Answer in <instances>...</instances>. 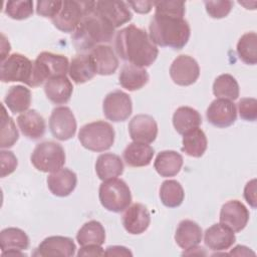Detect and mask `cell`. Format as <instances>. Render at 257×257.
<instances>
[{"mask_svg": "<svg viewBox=\"0 0 257 257\" xmlns=\"http://www.w3.org/2000/svg\"><path fill=\"white\" fill-rule=\"evenodd\" d=\"M114 48L121 59L144 68L152 65L159 54L156 44L146 30L134 24L116 32Z\"/></svg>", "mask_w": 257, "mask_h": 257, "instance_id": "cell-1", "label": "cell"}, {"mask_svg": "<svg viewBox=\"0 0 257 257\" xmlns=\"http://www.w3.org/2000/svg\"><path fill=\"white\" fill-rule=\"evenodd\" d=\"M151 40L162 47L182 49L189 41L191 29L184 17L155 13L150 25Z\"/></svg>", "mask_w": 257, "mask_h": 257, "instance_id": "cell-2", "label": "cell"}, {"mask_svg": "<svg viewBox=\"0 0 257 257\" xmlns=\"http://www.w3.org/2000/svg\"><path fill=\"white\" fill-rule=\"evenodd\" d=\"M114 34V27L97 15L93 9L88 12L73 31L71 40L79 51L91 50L100 43L109 42Z\"/></svg>", "mask_w": 257, "mask_h": 257, "instance_id": "cell-3", "label": "cell"}, {"mask_svg": "<svg viewBox=\"0 0 257 257\" xmlns=\"http://www.w3.org/2000/svg\"><path fill=\"white\" fill-rule=\"evenodd\" d=\"M68 69L69 62L66 56L43 51L33 62V72L29 86L36 87L53 77L66 75Z\"/></svg>", "mask_w": 257, "mask_h": 257, "instance_id": "cell-4", "label": "cell"}, {"mask_svg": "<svg viewBox=\"0 0 257 257\" xmlns=\"http://www.w3.org/2000/svg\"><path fill=\"white\" fill-rule=\"evenodd\" d=\"M78 140L87 150L104 152L109 150L114 142V130L104 120H96L84 124L79 133Z\"/></svg>", "mask_w": 257, "mask_h": 257, "instance_id": "cell-5", "label": "cell"}, {"mask_svg": "<svg viewBox=\"0 0 257 257\" xmlns=\"http://www.w3.org/2000/svg\"><path fill=\"white\" fill-rule=\"evenodd\" d=\"M98 197L102 207L114 213L124 211L132 203V194L128 186L124 181L116 178L101 183Z\"/></svg>", "mask_w": 257, "mask_h": 257, "instance_id": "cell-6", "label": "cell"}, {"mask_svg": "<svg viewBox=\"0 0 257 257\" xmlns=\"http://www.w3.org/2000/svg\"><path fill=\"white\" fill-rule=\"evenodd\" d=\"M94 1H62V6L55 17L53 25L62 32H73L79 25L82 18L93 9Z\"/></svg>", "mask_w": 257, "mask_h": 257, "instance_id": "cell-7", "label": "cell"}, {"mask_svg": "<svg viewBox=\"0 0 257 257\" xmlns=\"http://www.w3.org/2000/svg\"><path fill=\"white\" fill-rule=\"evenodd\" d=\"M30 160L38 171L53 173L63 167L65 153L61 145L55 142H43L35 147Z\"/></svg>", "mask_w": 257, "mask_h": 257, "instance_id": "cell-8", "label": "cell"}, {"mask_svg": "<svg viewBox=\"0 0 257 257\" xmlns=\"http://www.w3.org/2000/svg\"><path fill=\"white\" fill-rule=\"evenodd\" d=\"M33 72V62L20 53L9 55L1 63L0 77L3 82H24L30 85Z\"/></svg>", "mask_w": 257, "mask_h": 257, "instance_id": "cell-9", "label": "cell"}, {"mask_svg": "<svg viewBox=\"0 0 257 257\" xmlns=\"http://www.w3.org/2000/svg\"><path fill=\"white\" fill-rule=\"evenodd\" d=\"M103 114L111 121H123L133 111V102L130 95L121 90H113L106 94L102 104Z\"/></svg>", "mask_w": 257, "mask_h": 257, "instance_id": "cell-10", "label": "cell"}, {"mask_svg": "<svg viewBox=\"0 0 257 257\" xmlns=\"http://www.w3.org/2000/svg\"><path fill=\"white\" fill-rule=\"evenodd\" d=\"M76 119L67 106L55 107L49 117V128L52 136L59 141H67L76 133Z\"/></svg>", "mask_w": 257, "mask_h": 257, "instance_id": "cell-11", "label": "cell"}, {"mask_svg": "<svg viewBox=\"0 0 257 257\" xmlns=\"http://www.w3.org/2000/svg\"><path fill=\"white\" fill-rule=\"evenodd\" d=\"M93 11L114 28L132 20L133 14L123 1H94Z\"/></svg>", "mask_w": 257, "mask_h": 257, "instance_id": "cell-12", "label": "cell"}, {"mask_svg": "<svg viewBox=\"0 0 257 257\" xmlns=\"http://www.w3.org/2000/svg\"><path fill=\"white\" fill-rule=\"evenodd\" d=\"M200 75V67L195 58L189 55H179L171 64L170 76L181 86H188L196 82Z\"/></svg>", "mask_w": 257, "mask_h": 257, "instance_id": "cell-13", "label": "cell"}, {"mask_svg": "<svg viewBox=\"0 0 257 257\" xmlns=\"http://www.w3.org/2000/svg\"><path fill=\"white\" fill-rule=\"evenodd\" d=\"M208 121L217 127H228L237 118L236 105L232 100L216 98L211 102L206 111Z\"/></svg>", "mask_w": 257, "mask_h": 257, "instance_id": "cell-14", "label": "cell"}, {"mask_svg": "<svg viewBox=\"0 0 257 257\" xmlns=\"http://www.w3.org/2000/svg\"><path fill=\"white\" fill-rule=\"evenodd\" d=\"M249 221V211L238 201L231 200L225 203L220 211V223L230 228L234 233L241 232Z\"/></svg>", "mask_w": 257, "mask_h": 257, "instance_id": "cell-15", "label": "cell"}, {"mask_svg": "<svg viewBox=\"0 0 257 257\" xmlns=\"http://www.w3.org/2000/svg\"><path fill=\"white\" fill-rule=\"evenodd\" d=\"M76 246L73 240L64 236H50L45 238L33 252V256H64L70 257L75 254Z\"/></svg>", "mask_w": 257, "mask_h": 257, "instance_id": "cell-16", "label": "cell"}, {"mask_svg": "<svg viewBox=\"0 0 257 257\" xmlns=\"http://www.w3.org/2000/svg\"><path fill=\"white\" fill-rule=\"evenodd\" d=\"M121 220L126 232L133 235H139L149 228L151 215L145 205L135 203L125 209Z\"/></svg>", "mask_w": 257, "mask_h": 257, "instance_id": "cell-17", "label": "cell"}, {"mask_svg": "<svg viewBox=\"0 0 257 257\" xmlns=\"http://www.w3.org/2000/svg\"><path fill=\"white\" fill-rule=\"evenodd\" d=\"M128 133L134 142L151 144L158 135V124L149 114H137L128 123Z\"/></svg>", "mask_w": 257, "mask_h": 257, "instance_id": "cell-18", "label": "cell"}, {"mask_svg": "<svg viewBox=\"0 0 257 257\" xmlns=\"http://www.w3.org/2000/svg\"><path fill=\"white\" fill-rule=\"evenodd\" d=\"M236 241L234 232L227 226L219 223L209 227L204 235L205 245L214 251L229 249Z\"/></svg>", "mask_w": 257, "mask_h": 257, "instance_id": "cell-19", "label": "cell"}, {"mask_svg": "<svg viewBox=\"0 0 257 257\" xmlns=\"http://www.w3.org/2000/svg\"><path fill=\"white\" fill-rule=\"evenodd\" d=\"M77 184V177L74 172L67 168H61L51 173L47 178V186L50 192L57 197L70 195Z\"/></svg>", "mask_w": 257, "mask_h": 257, "instance_id": "cell-20", "label": "cell"}, {"mask_svg": "<svg viewBox=\"0 0 257 257\" xmlns=\"http://www.w3.org/2000/svg\"><path fill=\"white\" fill-rule=\"evenodd\" d=\"M89 55L97 74L110 75L116 71L118 67V59L109 45H97L90 50Z\"/></svg>", "mask_w": 257, "mask_h": 257, "instance_id": "cell-21", "label": "cell"}, {"mask_svg": "<svg viewBox=\"0 0 257 257\" xmlns=\"http://www.w3.org/2000/svg\"><path fill=\"white\" fill-rule=\"evenodd\" d=\"M17 123L21 133L30 140H39L45 134V120L35 109H29L19 114Z\"/></svg>", "mask_w": 257, "mask_h": 257, "instance_id": "cell-22", "label": "cell"}, {"mask_svg": "<svg viewBox=\"0 0 257 257\" xmlns=\"http://www.w3.org/2000/svg\"><path fill=\"white\" fill-rule=\"evenodd\" d=\"M44 91L47 98L53 103L64 104L70 99L73 86L66 75H62L47 80L44 84Z\"/></svg>", "mask_w": 257, "mask_h": 257, "instance_id": "cell-23", "label": "cell"}, {"mask_svg": "<svg viewBox=\"0 0 257 257\" xmlns=\"http://www.w3.org/2000/svg\"><path fill=\"white\" fill-rule=\"evenodd\" d=\"M202 228L198 223L192 220L181 221L175 233L176 243L185 250L198 246V244L202 241Z\"/></svg>", "mask_w": 257, "mask_h": 257, "instance_id": "cell-24", "label": "cell"}, {"mask_svg": "<svg viewBox=\"0 0 257 257\" xmlns=\"http://www.w3.org/2000/svg\"><path fill=\"white\" fill-rule=\"evenodd\" d=\"M154 154L155 151L150 145L133 142L126 146L122 153V157L127 166L138 168L150 165Z\"/></svg>", "mask_w": 257, "mask_h": 257, "instance_id": "cell-25", "label": "cell"}, {"mask_svg": "<svg viewBox=\"0 0 257 257\" xmlns=\"http://www.w3.org/2000/svg\"><path fill=\"white\" fill-rule=\"evenodd\" d=\"M119 84L130 90H138L144 87L149 81V73L144 67L136 66L134 64H124L118 75Z\"/></svg>", "mask_w": 257, "mask_h": 257, "instance_id": "cell-26", "label": "cell"}, {"mask_svg": "<svg viewBox=\"0 0 257 257\" xmlns=\"http://www.w3.org/2000/svg\"><path fill=\"white\" fill-rule=\"evenodd\" d=\"M95 172L101 181L114 179L123 172V163L119 156L112 153H104L98 156L95 163Z\"/></svg>", "mask_w": 257, "mask_h": 257, "instance_id": "cell-27", "label": "cell"}, {"mask_svg": "<svg viewBox=\"0 0 257 257\" xmlns=\"http://www.w3.org/2000/svg\"><path fill=\"white\" fill-rule=\"evenodd\" d=\"M69 77L76 83H84L96 74L92 59L89 54H77L69 64Z\"/></svg>", "mask_w": 257, "mask_h": 257, "instance_id": "cell-28", "label": "cell"}, {"mask_svg": "<svg viewBox=\"0 0 257 257\" xmlns=\"http://www.w3.org/2000/svg\"><path fill=\"white\" fill-rule=\"evenodd\" d=\"M183 157L175 151H163L158 154L154 168L162 177H174L182 169Z\"/></svg>", "mask_w": 257, "mask_h": 257, "instance_id": "cell-29", "label": "cell"}, {"mask_svg": "<svg viewBox=\"0 0 257 257\" xmlns=\"http://www.w3.org/2000/svg\"><path fill=\"white\" fill-rule=\"evenodd\" d=\"M201 123V114L193 107L180 106L174 112L173 124L180 135H184L192 128L199 127Z\"/></svg>", "mask_w": 257, "mask_h": 257, "instance_id": "cell-30", "label": "cell"}, {"mask_svg": "<svg viewBox=\"0 0 257 257\" xmlns=\"http://www.w3.org/2000/svg\"><path fill=\"white\" fill-rule=\"evenodd\" d=\"M207 137L199 127L192 128L183 135L182 151L190 157H202L207 150Z\"/></svg>", "mask_w": 257, "mask_h": 257, "instance_id": "cell-31", "label": "cell"}, {"mask_svg": "<svg viewBox=\"0 0 257 257\" xmlns=\"http://www.w3.org/2000/svg\"><path fill=\"white\" fill-rule=\"evenodd\" d=\"M4 102L13 113L26 111L31 103V91L23 85H14L7 91Z\"/></svg>", "mask_w": 257, "mask_h": 257, "instance_id": "cell-32", "label": "cell"}, {"mask_svg": "<svg viewBox=\"0 0 257 257\" xmlns=\"http://www.w3.org/2000/svg\"><path fill=\"white\" fill-rule=\"evenodd\" d=\"M76 240L80 246L99 245L105 240V231L100 222L91 220L82 225L76 234Z\"/></svg>", "mask_w": 257, "mask_h": 257, "instance_id": "cell-33", "label": "cell"}, {"mask_svg": "<svg viewBox=\"0 0 257 257\" xmlns=\"http://www.w3.org/2000/svg\"><path fill=\"white\" fill-rule=\"evenodd\" d=\"M1 251L9 250H26L29 246V238L27 234L19 228H6L0 233Z\"/></svg>", "mask_w": 257, "mask_h": 257, "instance_id": "cell-34", "label": "cell"}, {"mask_svg": "<svg viewBox=\"0 0 257 257\" xmlns=\"http://www.w3.org/2000/svg\"><path fill=\"white\" fill-rule=\"evenodd\" d=\"M184 197V189L178 181L167 180L162 183L160 188V199L166 207H179L183 203Z\"/></svg>", "mask_w": 257, "mask_h": 257, "instance_id": "cell-35", "label": "cell"}, {"mask_svg": "<svg viewBox=\"0 0 257 257\" xmlns=\"http://www.w3.org/2000/svg\"><path fill=\"white\" fill-rule=\"evenodd\" d=\"M213 93L218 98L235 100L239 96V84L231 74H221L213 83Z\"/></svg>", "mask_w": 257, "mask_h": 257, "instance_id": "cell-36", "label": "cell"}, {"mask_svg": "<svg viewBox=\"0 0 257 257\" xmlns=\"http://www.w3.org/2000/svg\"><path fill=\"white\" fill-rule=\"evenodd\" d=\"M237 53L239 58L246 64L257 63V35L255 32L243 34L237 43Z\"/></svg>", "mask_w": 257, "mask_h": 257, "instance_id": "cell-37", "label": "cell"}, {"mask_svg": "<svg viewBox=\"0 0 257 257\" xmlns=\"http://www.w3.org/2000/svg\"><path fill=\"white\" fill-rule=\"evenodd\" d=\"M1 140L0 147L10 148L12 147L19 138L18 131L16 128L15 122L11 116H9L6 112V108L2 105V116H1Z\"/></svg>", "mask_w": 257, "mask_h": 257, "instance_id": "cell-38", "label": "cell"}, {"mask_svg": "<svg viewBox=\"0 0 257 257\" xmlns=\"http://www.w3.org/2000/svg\"><path fill=\"white\" fill-rule=\"evenodd\" d=\"M5 13L12 19L23 20L33 14V2L27 1H8L5 6Z\"/></svg>", "mask_w": 257, "mask_h": 257, "instance_id": "cell-39", "label": "cell"}, {"mask_svg": "<svg viewBox=\"0 0 257 257\" xmlns=\"http://www.w3.org/2000/svg\"><path fill=\"white\" fill-rule=\"evenodd\" d=\"M155 13L170 14L184 17L185 2L183 1H156L154 2Z\"/></svg>", "mask_w": 257, "mask_h": 257, "instance_id": "cell-40", "label": "cell"}, {"mask_svg": "<svg viewBox=\"0 0 257 257\" xmlns=\"http://www.w3.org/2000/svg\"><path fill=\"white\" fill-rule=\"evenodd\" d=\"M238 112L242 119L255 121L257 118V100L253 97L241 98L238 103Z\"/></svg>", "mask_w": 257, "mask_h": 257, "instance_id": "cell-41", "label": "cell"}, {"mask_svg": "<svg viewBox=\"0 0 257 257\" xmlns=\"http://www.w3.org/2000/svg\"><path fill=\"white\" fill-rule=\"evenodd\" d=\"M204 4L207 13L216 19L226 17L233 7L232 1H205Z\"/></svg>", "mask_w": 257, "mask_h": 257, "instance_id": "cell-42", "label": "cell"}, {"mask_svg": "<svg viewBox=\"0 0 257 257\" xmlns=\"http://www.w3.org/2000/svg\"><path fill=\"white\" fill-rule=\"evenodd\" d=\"M62 1H37L36 12L43 17L53 18L61 9Z\"/></svg>", "mask_w": 257, "mask_h": 257, "instance_id": "cell-43", "label": "cell"}, {"mask_svg": "<svg viewBox=\"0 0 257 257\" xmlns=\"http://www.w3.org/2000/svg\"><path fill=\"white\" fill-rule=\"evenodd\" d=\"M0 158H1V177L4 178L15 171L17 167V158L11 151H1Z\"/></svg>", "mask_w": 257, "mask_h": 257, "instance_id": "cell-44", "label": "cell"}, {"mask_svg": "<svg viewBox=\"0 0 257 257\" xmlns=\"http://www.w3.org/2000/svg\"><path fill=\"white\" fill-rule=\"evenodd\" d=\"M244 198L249 203L250 206L253 208H256V180L253 179L250 182H248L244 189Z\"/></svg>", "mask_w": 257, "mask_h": 257, "instance_id": "cell-45", "label": "cell"}, {"mask_svg": "<svg viewBox=\"0 0 257 257\" xmlns=\"http://www.w3.org/2000/svg\"><path fill=\"white\" fill-rule=\"evenodd\" d=\"M102 255H104V251L99 245L81 246V248L77 253V256H102Z\"/></svg>", "mask_w": 257, "mask_h": 257, "instance_id": "cell-46", "label": "cell"}, {"mask_svg": "<svg viewBox=\"0 0 257 257\" xmlns=\"http://www.w3.org/2000/svg\"><path fill=\"white\" fill-rule=\"evenodd\" d=\"M127 5L132 6V8L138 13H148L151 11L152 6H154V2L150 1H130Z\"/></svg>", "mask_w": 257, "mask_h": 257, "instance_id": "cell-47", "label": "cell"}, {"mask_svg": "<svg viewBox=\"0 0 257 257\" xmlns=\"http://www.w3.org/2000/svg\"><path fill=\"white\" fill-rule=\"evenodd\" d=\"M107 256H132L133 253L123 246H108L104 251Z\"/></svg>", "mask_w": 257, "mask_h": 257, "instance_id": "cell-48", "label": "cell"}, {"mask_svg": "<svg viewBox=\"0 0 257 257\" xmlns=\"http://www.w3.org/2000/svg\"><path fill=\"white\" fill-rule=\"evenodd\" d=\"M231 255H237V256H248V255H255L254 252H252L248 247H245V246H241V245H238L236 246L231 252H230Z\"/></svg>", "mask_w": 257, "mask_h": 257, "instance_id": "cell-49", "label": "cell"}, {"mask_svg": "<svg viewBox=\"0 0 257 257\" xmlns=\"http://www.w3.org/2000/svg\"><path fill=\"white\" fill-rule=\"evenodd\" d=\"M2 256H26L19 250H9V251H4L1 253Z\"/></svg>", "mask_w": 257, "mask_h": 257, "instance_id": "cell-50", "label": "cell"}]
</instances>
